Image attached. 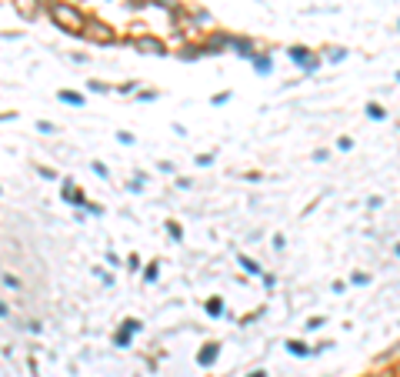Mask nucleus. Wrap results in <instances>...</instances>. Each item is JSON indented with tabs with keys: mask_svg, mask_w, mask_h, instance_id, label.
<instances>
[{
	"mask_svg": "<svg viewBox=\"0 0 400 377\" xmlns=\"http://www.w3.org/2000/svg\"><path fill=\"white\" fill-rule=\"evenodd\" d=\"M350 284H370V277H367V274H350Z\"/></svg>",
	"mask_w": 400,
	"mask_h": 377,
	"instance_id": "28",
	"label": "nucleus"
},
{
	"mask_svg": "<svg viewBox=\"0 0 400 377\" xmlns=\"http://www.w3.org/2000/svg\"><path fill=\"white\" fill-rule=\"evenodd\" d=\"M134 47L140 50V54H153V57L167 54V44L160 41V37H153V33H140V37H134Z\"/></svg>",
	"mask_w": 400,
	"mask_h": 377,
	"instance_id": "3",
	"label": "nucleus"
},
{
	"mask_svg": "<svg viewBox=\"0 0 400 377\" xmlns=\"http://www.w3.org/2000/svg\"><path fill=\"white\" fill-rule=\"evenodd\" d=\"M324 324H327L324 317H307V324H304V327H307V330H320Z\"/></svg>",
	"mask_w": 400,
	"mask_h": 377,
	"instance_id": "20",
	"label": "nucleus"
},
{
	"mask_svg": "<svg viewBox=\"0 0 400 377\" xmlns=\"http://www.w3.org/2000/svg\"><path fill=\"white\" fill-rule=\"evenodd\" d=\"M84 37L94 41V44H113V41H117V33H113L107 24H100V20H90L87 30H84Z\"/></svg>",
	"mask_w": 400,
	"mask_h": 377,
	"instance_id": "4",
	"label": "nucleus"
},
{
	"mask_svg": "<svg viewBox=\"0 0 400 377\" xmlns=\"http://www.w3.org/2000/svg\"><path fill=\"white\" fill-rule=\"evenodd\" d=\"M4 287H7V290H17V287H20V281H17L14 274H4Z\"/></svg>",
	"mask_w": 400,
	"mask_h": 377,
	"instance_id": "23",
	"label": "nucleus"
},
{
	"mask_svg": "<svg viewBox=\"0 0 400 377\" xmlns=\"http://www.w3.org/2000/svg\"><path fill=\"white\" fill-rule=\"evenodd\" d=\"M204 311H207L210 317H224V300H220V297H210L207 304H204Z\"/></svg>",
	"mask_w": 400,
	"mask_h": 377,
	"instance_id": "12",
	"label": "nucleus"
},
{
	"mask_svg": "<svg viewBox=\"0 0 400 377\" xmlns=\"http://www.w3.org/2000/svg\"><path fill=\"white\" fill-rule=\"evenodd\" d=\"M250 377H267V374H264V370H254V374H250Z\"/></svg>",
	"mask_w": 400,
	"mask_h": 377,
	"instance_id": "37",
	"label": "nucleus"
},
{
	"mask_svg": "<svg viewBox=\"0 0 400 377\" xmlns=\"http://www.w3.org/2000/svg\"><path fill=\"white\" fill-rule=\"evenodd\" d=\"M14 4H17V10H20V14H24V17H27V20H33V17H37V10H33V7H30L33 0H14Z\"/></svg>",
	"mask_w": 400,
	"mask_h": 377,
	"instance_id": "15",
	"label": "nucleus"
},
{
	"mask_svg": "<svg viewBox=\"0 0 400 377\" xmlns=\"http://www.w3.org/2000/svg\"><path fill=\"white\" fill-rule=\"evenodd\" d=\"M127 267H130V271H137V267H140V257L130 254V257H127Z\"/></svg>",
	"mask_w": 400,
	"mask_h": 377,
	"instance_id": "36",
	"label": "nucleus"
},
{
	"mask_svg": "<svg viewBox=\"0 0 400 377\" xmlns=\"http://www.w3.org/2000/svg\"><path fill=\"white\" fill-rule=\"evenodd\" d=\"M344 57H347L344 47H334V50H330V60H334V64H337V60H344Z\"/></svg>",
	"mask_w": 400,
	"mask_h": 377,
	"instance_id": "27",
	"label": "nucleus"
},
{
	"mask_svg": "<svg viewBox=\"0 0 400 377\" xmlns=\"http://www.w3.org/2000/svg\"><path fill=\"white\" fill-rule=\"evenodd\" d=\"M337 147H340V150H353V140H350V137H340V140H337Z\"/></svg>",
	"mask_w": 400,
	"mask_h": 377,
	"instance_id": "31",
	"label": "nucleus"
},
{
	"mask_svg": "<svg viewBox=\"0 0 400 377\" xmlns=\"http://www.w3.org/2000/svg\"><path fill=\"white\" fill-rule=\"evenodd\" d=\"M130 337H134L130 330H124V327H120L117 334H113V344H117V347H130Z\"/></svg>",
	"mask_w": 400,
	"mask_h": 377,
	"instance_id": "16",
	"label": "nucleus"
},
{
	"mask_svg": "<svg viewBox=\"0 0 400 377\" xmlns=\"http://www.w3.org/2000/svg\"><path fill=\"white\" fill-rule=\"evenodd\" d=\"M217 357H220V344H217V341H207V344L200 347V354H197V364L200 367H214Z\"/></svg>",
	"mask_w": 400,
	"mask_h": 377,
	"instance_id": "6",
	"label": "nucleus"
},
{
	"mask_svg": "<svg viewBox=\"0 0 400 377\" xmlns=\"http://www.w3.org/2000/svg\"><path fill=\"white\" fill-rule=\"evenodd\" d=\"M227 100H230V90H220V94H214V97H210V104H214V107H224Z\"/></svg>",
	"mask_w": 400,
	"mask_h": 377,
	"instance_id": "19",
	"label": "nucleus"
},
{
	"mask_svg": "<svg viewBox=\"0 0 400 377\" xmlns=\"http://www.w3.org/2000/svg\"><path fill=\"white\" fill-rule=\"evenodd\" d=\"M90 167H94V174H97V177H104V180H107V177H110V170H107V167H104V164H100V161H94V164H90Z\"/></svg>",
	"mask_w": 400,
	"mask_h": 377,
	"instance_id": "24",
	"label": "nucleus"
},
{
	"mask_svg": "<svg viewBox=\"0 0 400 377\" xmlns=\"http://www.w3.org/2000/svg\"><path fill=\"white\" fill-rule=\"evenodd\" d=\"M230 50H237L244 60H250V57H254V44H250L247 37H230Z\"/></svg>",
	"mask_w": 400,
	"mask_h": 377,
	"instance_id": "7",
	"label": "nucleus"
},
{
	"mask_svg": "<svg viewBox=\"0 0 400 377\" xmlns=\"http://www.w3.org/2000/svg\"><path fill=\"white\" fill-rule=\"evenodd\" d=\"M37 130H40V134H54L57 127H54V124H47V121H40V124H37Z\"/></svg>",
	"mask_w": 400,
	"mask_h": 377,
	"instance_id": "33",
	"label": "nucleus"
},
{
	"mask_svg": "<svg viewBox=\"0 0 400 377\" xmlns=\"http://www.w3.org/2000/svg\"><path fill=\"white\" fill-rule=\"evenodd\" d=\"M144 184H147V174H144V170H137L134 180L127 184V191H130V194H140V191H144Z\"/></svg>",
	"mask_w": 400,
	"mask_h": 377,
	"instance_id": "14",
	"label": "nucleus"
},
{
	"mask_svg": "<svg viewBox=\"0 0 400 377\" xmlns=\"http://www.w3.org/2000/svg\"><path fill=\"white\" fill-rule=\"evenodd\" d=\"M57 100L70 107H84V94H77V90H57Z\"/></svg>",
	"mask_w": 400,
	"mask_h": 377,
	"instance_id": "10",
	"label": "nucleus"
},
{
	"mask_svg": "<svg viewBox=\"0 0 400 377\" xmlns=\"http://www.w3.org/2000/svg\"><path fill=\"white\" fill-rule=\"evenodd\" d=\"M393 254H397V257H400V244H397V247H393Z\"/></svg>",
	"mask_w": 400,
	"mask_h": 377,
	"instance_id": "39",
	"label": "nucleus"
},
{
	"mask_svg": "<svg viewBox=\"0 0 400 377\" xmlns=\"http://www.w3.org/2000/svg\"><path fill=\"white\" fill-rule=\"evenodd\" d=\"M237 264L244 267L247 274H254V277H260V274H264V271H260V264H257V260H250L247 254H237Z\"/></svg>",
	"mask_w": 400,
	"mask_h": 377,
	"instance_id": "11",
	"label": "nucleus"
},
{
	"mask_svg": "<svg viewBox=\"0 0 400 377\" xmlns=\"http://www.w3.org/2000/svg\"><path fill=\"white\" fill-rule=\"evenodd\" d=\"M197 164H200V167H210V164H214V154H200Z\"/></svg>",
	"mask_w": 400,
	"mask_h": 377,
	"instance_id": "30",
	"label": "nucleus"
},
{
	"mask_svg": "<svg viewBox=\"0 0 400 377\" xmlns=\"http://www.w3.org/2000/svg\"><path fill=\"white\" fill-rule=\"evenodd\" d=\"M284 347H287V351L294 354V357H313V354H317V351H313V347H307L304 341H287V344H284Z\"/></svg>",
	"mask_w": 400,
	"mask_h": 377,
	"instance_id": "9",
	"label": "nucleus"
},
{
	"mask_svg": "<svg viewBox=\"0 0 400 377\" xmlns=\"http://www.w3.org/2000/svg\"><path fill=\"white\" fill-rule=\"evenodd\" d=\"M87 87H90V90H97V94H104V90H107V84H100V81H90Z\"/></svg>",
	"mask_w": 400,
	"mask_h": 377,
	"instance_id": "34",
	"label": "nucleus"
},
{
	"mask_svg": "<svg viewBox=\"0 0 400 377\" xmlns=\"http://www.w3.org/2000/svg\"><path fill=\"white\" fill-rule=\"evenodd\" d=\"M270 247H273V250H284V247H287V241H284V234H273Z\"/></svg>",
	"mask_w": 400,
	"mask_h": 377,
	"instance_id": "26",
	"label": "nucleus"
},
{
	"mask_svg": "<svg viewBox=\"0 0 400 377\" xmlns=\"http://www.w3.org/2000/svg\"><path fill=\"white\" fill-rule=\"evenodd\" d=\"M167 234L174 237V241H184V227L177 224V220H167Z\"/></svg>",
	"mask_w": 400,
	"mask_h": 377,
	"instance_id": "18",
	"label": "nucleus"
},
{
	"mask_svg": "<svg viewBox=\"0 0 400 377\" xmlns=\"http://www.w3.org/2000/svg\"><path fill=\"white\" fill-rule=\"evenodd\" d=\"M393 81H397V84H400V70H397V73H393Z\"/></svg>",
	"mask_w": 400,
	"mask_h": 377,
	"instance_id": "38",
	"label": "nucleus"
},
{
	"mask_svg": "<svg viewBox=\"0 0 400 377\" xmlns=\"http://www.w3.org/2000/svg\"><path fill=\"white\" fill-rule=\"evenodd\" d=\"M137 100H144V104H150V100H157V90H137Z\"/></svg>",
	"mask_w": 400,
	"mask_h": 377,
	"instance_id": "22",
	"label": "nucleus"
},
{
	"mask_svg": "<svg viewBox=\"0 0 400 377\" xmlns=\"http://www.w3.org/2000/svg\"><path fill=\"white\" fill-rule=\"evenodd\" d=\"M157 271H160V264H157V260H150V264L144 267V281L153 284V281H157Z\"/></svg>",
	"mask_w": 400,
	"mask_h": 377,
	"instance_id": "17",
	"label": "nucleus"
},
{
	"mask_svg": "<svg viewBox=\"0 0 400 377\" xmlns=\"http://www.w3.org/2000/svg\"><path fill=\"white\" fill-rule=\"evenodd\" d=\"M327 157H330V150H324V147H320V150H313V161H317V164H324Z\"/></svg>",
	"mask_w": 400,
	"mask_h": 377,
	"instance_id": "32",
	"label": "nucleus"
},
{
	"mask_svg": "<svg viewBox=\"0 0 400 377\" xmlns=\"http://www.w3.org/2000/svg\"><path fill=\"white\" fill-rule=\"evenodd\" d=\"M397 30H400V20H397Z\"/></svg>",
	"mask_w": 400,
	"mask_h": 377,
	"instance_id": "40",
	"label": "nucleus"
},
{
	"mask_svg": "<svg viewBox=\"0 0 400 377\" xmlns=\"http://www.w3.org/2000/svg\"><path fill=\"white\" fill-rule=\"evenodd\" d=\"M117 140H120V144H134V134H130V130H120Z\"/></svg>",
	"mask_w": 400,
	"mask_h": 377,
	"instance_id": "29",
	"label": "nucleus"
},
{
	"mask_svg": "<svg viewBox=\"0 0 400 377\" xmlns=\"http://www.w3.org/2000/svg\"><path fill=\"white\" fill-rule=\"evenodd\" d=\"M140 327H144V324L137 321V317H127V321H124V330H130V334H137Z\"/></svg>",
	"mask_w": 400,
	"mask_h": 377,
	"instance_id": "21",
	"label": "nucleus"
},
{
	"mask_svg": "<svg viewBox=\"0 0 400 377\" xmlns=\"http://www.w3.org/2000/svg\"><path fill=\"white\" fill-rule=\"evenodd\" d=\"M250 64H254V70L260 73V77H267V73L273 70V60L267 54H254V57H250Z\"/></svg>",
	"mask_w": 400,
	"mask_h": 377,
	"instance_id": "8",
	"label": "nucleus"
},
{
	"mask_svg": "<svg viewBox=\"0 0 400 377\" xmlns=\"http://www.w3.org/2000/svg\"><path fill=\"white\" fill-rule=\"evenodd\" d=\"M364 110H367V117H370V121H387V110H384L380 104H374V100H370V104L364 107Z\"/></svg>",
	"mask_w": 400,
	"mask_h": 377,
	"instance_id": "13",
	"label": "nucleus"
},
{
	"mask_svg": "<svg viewBox=\"0 0 400 377\" xmlns=\"http://www.w3.org/2000/svg\"><path fill=\"white\" fill-rule=\"evenodd\" d=\"M87 214H94V217H100V214H104V207H100V204H87Z\"/></svg>",
	"mask_w": 400,
	"mask_h": 377,
	"instance_id": "35",
	"label": "nucleus"
},
{
	"mask_svg": "<svg viewBox=\"0 0 400 377\" xmlns=\"http://www.w3.org/2000/svg\"><path fill=\"white\" fill-rule=\"evenodd\" d=\"M287 57H290V60H294V64L300 67L304 73H313V70L320 67V57H313L307 47H287Z\"/></svg>",
	"mask_w": 400,
	"mask_h": 377,
	"instance_id": "2",
	"label": "nucleus"
},
{
	"mask_svg": "<svg viewBox=\"0 0 400 377\" xmlns=\"http://www.w3.org/2000/svg\"><path fill=\"white\" fill-rule=\"evenodd\" d=\"M47 14H50V20H54L60 30H67V33H84V30H87V24H90L87 17H84V10L73 7V4H64V0L50 4Z\"/></svg>",
	"mask_w": 400,
	"mask_h": 377,
	"instance_id": "1",
	"label": "nucleus"
},
{
	"mask_svg": "<svg viewBox=\"0 0 400 377\" xmlns=\"http://www.w3.org/2000/svg\"><path fill=\"white\" fill-rule=\"evenodd\" d=\"M117 94H137V81H127V84H120Z\"/></svg>",
	"mask_w": 400,
	"mask_h": 377,
	"instance_id": "25",
	"label": "nucleus"
},
{
	"mask_svg": "<svg viewBox=\"0 0 400 377\" xmlns=\"http://www.w3.org/2000/svg\"><path fill=\"white\" fill-rule=\"evenodd\" d=\"M60 197H64L67 204H73V207H80V210H87V204H90L87 197H84V194H80L77 187H73V180H70V177L64 180V191H60Z\"/></svg>",
	"mask_w": 400,
	"mask_h": 377,
	"instance_id": "5",
	"label": "nucleus"
}]
</instances>
